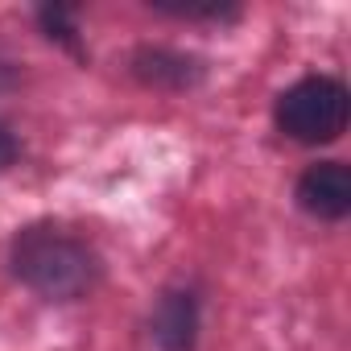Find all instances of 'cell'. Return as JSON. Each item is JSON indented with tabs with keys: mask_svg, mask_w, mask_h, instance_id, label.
<instances>
[{
	"mask_svg": "<svg viewBox=\"0 0 351 351\" xmlns=\"http://www.w3.org/2000/svg\"><path fill=\"white\" fill-rule=\"evenodd\" d=\"M17 157H21V145H17V136H13L5 124H0V173H5V169H13V165H17Z\"/></svg>",
	"mask_w": 351,
	"mask_h": 351,
	"instance_id": "ba28073f",
	"label": "cell"
},
{
	"mask_svg": "<svg viewBox=\"0 0 351 351\" xmlns=\"http://www.w3.org/2000/svg\"><path fill=\"white\" fill-rule=\"evenodd\" d=\"M273 120L298 145H330V141H339L347 132L351 95L330 75H306V79L289 83L277 95Z\"/></svg>",
	"mask_w": 351,
	"mask_h": 351,
	"instance_id": "7a4b0ae2",
	"label": "cell"
},
{
	"mask_svg": "<svg viewBox=\"0 0 351 351\" xmlns=\"http://www.w3.org/2000/svg\"><path fill=\"white\" fill-rule=\"evenodd\" d=\"M128 71L136 83L153 87V91H191L207 79L203 58H195L186 50H173V46H141L128 58Z\"/></svg>",
	"mask_w": 351,
	"mask_h": 351,
	"instance_id": "277c9868",
	"label": "cell"
},
{
	"mask_svg": "<svg viewBox=\"0 0 351 351\" xmlns=\"http://www.w3.org/2000/svg\"><path fill=\"white\" fill-rule=\"evenodd\" d=\"M9 269L21 285H29L46 302L87 298L99 285V273H104L99 252L83 236H75L58 223L21 228L9 244Z\"/></svg>",
	"mask_w": 351,
	"mask_h": 351,
	"instance_id": "6da1fadb",
	"label": "cell"
},
{
	"mask_svg": "<svg viewBox=\"0 0 351 351\" xmlns=\"http://www.w3.org/2000/svg\"><path fill=\"white\" fill-rule=\"evenodd\" d=\"M38 25L46 29V38H50V42L66 46L71 54H83L79 25H75V9H66V5H42V9H38Z\"/></svg>",
	"mask_w": 351,
	"mask_h": 351,
	"instance_id": "8992f818",
	"label": "cell"
},
{
	"mask_svg": "<svg viewBox=\"0 0 351 351\" xmlns=\"http://www.w3.org/2000/svg\"><path fill=\"white\" fill-rule=\"evenodd\" d=\"M153 343L161 351H195L199 343V293L191 285H169L149 318Z\"/></svg>",
	"mask_w": 351,
	"mask_h": 351,
	"instance_id": "5b68a950",
	"label": "cell"
},
{
	"mask_svg": "<svg viewBox=\"0 0 351 351\" xmlns=\"http://www.w3.org/2000/svg\"><path fill=\"white\" fill-rule=\"evenodd\" d=\"M298 207L322 223L351 215V169L343 161H314L298 178Z\"/></svg>",
	"mask_w": 351,
	"mask_h": 351,
	"instance_id": "3957f363",
	"label": "cell"
},
{
	"mask_svg": "<svg viewBox=\"0 0 351 351\" xmlns=\"http://www.w3.org/2000/svg\"><path fill=\"white\" fill-rule=\"evenodd\" d=\"M149 9H157V13H169V17H186V21H219V17H236V9L232 5H149Z\"/></svg>",
	"mask_w": 351,
	"mask_h": 351,
	"instance_id": "52a82bcc",
	"label": "cell"
}]
</instances>
